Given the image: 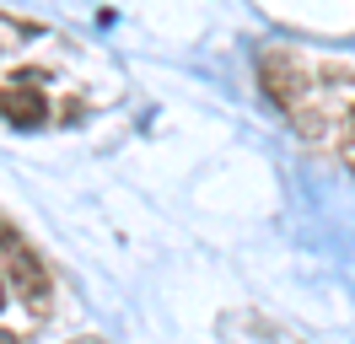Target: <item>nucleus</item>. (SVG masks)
I'll return each mask as SVG.
<instances>
[{
    "label": "nucleus",
    "mask_w": 355,
    "mask_h": 344,
    "mask_svg": "<svg viewBox=\"0 0 355 344\" xmlns=\"http://www.w3.org/2000/svg\"><path fill=\"white\" fill-rule=\"evenodd\" d=\"M6 242H11V232H6V226H0V248H6Z\"/></svg>",
    "instance_id": "39448f33"
},
{
    "label": "nucleus",
    "mask_w": 355,
    "mask_h": 344,
    "mask_svg": "<svg viewBox=\"0 0 355 344\" xmlns=\"http://www.w3.org/2000/svg\"><path fill=\"white\" fill-rule=\"evenodd\" d=\"M6 291H11V285H6V280H0V307H6Z\"/></svg>",
    "instance_id": "20e7f679"
},
{
    "label": "nucleus",
    "mask_w": 355,
    "mask_h": 344,
    "mask_svg": "<svg viewBox=\"0 0 355 344\" xmlns=\"http://www.w3.org/2000/svg\"><path fill=\"white\" fill-rule=\"evenodd\" d=\"M81 344H97V339H81Z\"/></svg>",
    "instance_id": "423d86ee"
},
{
    "label": "nucleus",
    "mask_w": 355,
    "mask_h": 344,
    "mask_svg": "<svg viewBox=\"0 0 355 344\" xmlns=\"http://www.w3.org/2000/svg\"><path fill=\"white\" fill-rule=\"evenodd\" d=\"M6 280H11L33 307H44V301H49V275H44V264H38V253L11 248V258H6Z\"/></svg>",
    "instance_id": "f257e3e1"
},
{
    "label": "nucleus",
    "mask_w": 355,
    "mask_h": 344,
    "mask_svg": "<svg viewBox=\"0 0 355 344\" xmlns=\"http://www.w3.org/2000/svg\"><path fill=\"white\" fill-rule=\"evenodd\" d=\"M0 108H6V119H11L17 129H38V124H44V113H49L44 97H38L33 86H11V92L0 97Z\"/></svg>",
    "instance_id": "f03ea898"
},
{
    "label": "nucleus",
    "mask_w": 355,
    "mask_h": 344,
    "mask_svg": "<svg viewBox=\"0 0 355 344\" xmlns=\"http://www.w3.org/2000/svg\"><path fill=\"white\" fill-rule=\"evenodd\" d=\"M0 344H22V339H17V334H6V328H0Z\"/></svg>",
    "instance_id": "7ed1b4c3"
}]
</instances>
